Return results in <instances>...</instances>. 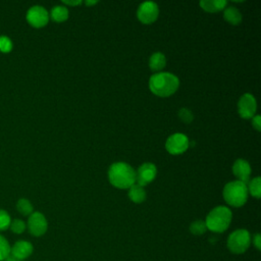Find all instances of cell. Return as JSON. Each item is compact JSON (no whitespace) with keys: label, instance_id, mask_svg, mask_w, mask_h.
Wrapping results in <instances>:
<instances>
[{"label":"cell","instance_id":"cell-5","mask_svg":"<svg viewBox=\"0 0 261 261\" xmlns=\"http://www.w3.org/2000/svg\"><path fill=\"white\" fill-rule=\"evenodd\" d=\"M226 245L230 252L234 254H243L251 245V234L247 229H237L228 236Z\"/></svg>","mask_w":261,"mask_h":261},{"label":"cell","instance_id":"cell-16","mask_svg":"<svg viewBox=\"0 0 261 261\" xmlns=\"http://www.w3.org/2000/svg\"><path fill=\"white\" fill-rule=\"evenodd\" d=\"M223 17L227 22H229L232 25H238L242 21L241 12L239 11V9H237L233 6H228V7L224 8Z\"/></svg>","mask_w":261,"mask_h":261},{"label":"cell","instance_id":"cell-7","mask_svg":"<svg viewBox=\"0 0 261 261\" xmlns=\"http://www.w3.org/2000/svg\"><path fill=\"white\" fill-rule=\"evenodd\" d=\"M27 21L34 28L40 29L45 27L49 21L48 11L40 5H34L27 11Z\"/></svg>","mask_w":261,"mask_h":261},{"label":"cell","instance_id":"cell-21","mask_svg":"<svg viewBox=\"0 0 261 261\" xmlns=\"http://www.w3.org/2000/svg\"><path fill=\"white\" fill-rule=\"evenodd\" d=\"M206 230H207V227H206L205 221L201 220V219L193 221L190 225V231L194 236H201V234L205 233Z\"/></svg>","mask_w":261,"mask_h":261},{"label":"cell","instance_id":"cell-22","mask_svg":"<svg viewBox=\"0 0 261 261\" xmlns=\"http://www.w3.org/2000/svg\"><path fill=\"white\" fill-rule=\"evenodd\" d=\"M10 245L8 241L0 234V261H4L10 255Z\"/></svg>","mask_w":261,"mask_h":261},{"label":"cell","instance_id":"cell-29","mask_svg":"<svg viewBox=\"0 0 261 261\" xmlns=\"http://www.w3.org/2000/svg\"><path fill=\"white\" fill-rule=\"evenodd\" d=\"M63 3L64 4H67V5H79L82 3L81 0H77V1H68V0H63Z\"/></svg>","mask_w":261,"mask_h":261},{"label":"cell","instance_id":"cell-13","mask_svg":"<svg viewBox=\"0 0 261 261\" xmlns=\"http://www.w3.org/2000/svg\"><path fill=\"white\" fill-rule=\"evenodd\" d=\"M232 172L240 181L248 182L251 175V166L247 160L237 159L232 165Z\"/></svg>","mask_w":261,"mask_h":261},{"label":"cell","instance_id":"cell-15","mask_svg":"<svg viewBox=\"0 0 261 261\" xmlns=\"http://www.w3.org/2000/svg\"><path fill=\"white\" fill-rule=\"evenodd\" d=\"M128 198L134 203L140 204L146 199V191L138 184H134L132 187L128 188Z\"/></svg>","mask_w":261,"mask_h":261},{"label":"cell","instance_id":"cell-17","mask_svg":"<svg viewBox=\"0 0 261 261\" xmlns=\"http://www.w3.org/2000/svg\"><path fill=\"white\" fill-rule=\"evenodd\" d=\"M166 64V58L161 52H155L149 59V66L153 71L161 70Z\"/></svg>","mask_w":261,"mask_h":261},{"label":"cell","instance_id":"cell-6","mask_svg":"<svg viewBox=\"0 0 261 261\" xmlns=\"http://www.w3.org/2000/svg\"><path fill=\"white\" fill-rule=\"evenodd\" d=\"M190 147V141L184 134H173L169 136L165 143V148L168 153L172 155H178L184 153Z\"/></svg>","mask_w":261,"mask_h":261},{"label":"cell","instance_id":"cell-4","mask_svg":"<svg viewBox=\"0 0 261 261\" xmlns=\"http://www.w3.org/2000/svg\"><path fill=\"white\" fill-rule=\"evenodd\" d=\"M225 202L233 207L243 206L248 199L247 185L240 180H233L227 182L222 192Z\"/></svg>","mask_w":261,"mask_h":261},{"label":"cell","instance_id":"cell-26","mask_svg":"<svg viewBox=\"0 0 261 261\" xmlns=\"http://www.w3.org/2000/svg\"><path fill=\"white\" fill-rule=\"evenodd\" d=\"M178 117L180 118V120L185 123H191L194 119V115L192 113V111L188 108H180L178 110Z\"/></svg>","mask_w":261,"mask_h":261},{"label":"cell","instance_id":"cell-25","mask_svg":"<svg viewBox=\"0 0 261 261\" xmlns=\"http://www.w3.org/2000/svg\"><path fill=\"white\" fill-rule=\"evenodd\" d=\"M13 44L7 36H0V52L9 53L12 50Z\"/></svg>","mask_w":261,"mask_h":261},{"label":"cell","instance_id":"cell-30","mask_svg":"<svg viewBox=\"0 0 261 261\" xmlns=\"http://www.w3.org/2000/svg\"><path fill=\"white\" fill-rule=\"evenodd\" d=\"M88 6H91V5H94V4H96V3H98L97 1H86L85 2Z\"/></svg>","mask_w":261,"mask_h":261},{"label":"cell","instance_id":"cell-9","mask_svg":"<svg viewBox=\"0 0 261 261\" xmlns=\"http://www.w3.org/2000/svg\"><path fill=\"white\" fill-rule=\"evenodd\" d=\"M159 14L158 5L152 1H146L140 4L137 11V16L139 20L145 24L154 22Z\"/></svg>","mask_w":261,"mask_h":261},{"label":"cell","instance_id":"cell-1","mask_svg":"<svg viewBox=\"0 0 261 261\" xmlns=\"http://www.w3.org/2000/svg\"><path fill=\"white\" fill-rule=\"evenodd\" d=\"M179 86L176 75L170 72L154 73L149 80V88L153 94L159 97H168L175 93Z\"/></svg>","mask_w":261,"mask_h":261},{"label":"cell","instance_id":"cell-20","mask_svg":"<svg viewBox=\"0 0 261 261\" xmlns=\"http://www.w3.org/2000/svg\"><path fill=\"white\" fill-rule=\"evenodd\" d=\"M248 193H250L253 197L259 199L261 197V178L260 176H256L249 181L247 186Z\"/></svg>","mask_w":261,"mask_h":261},{"label":"cell","instance_id":"cell-10","mask_svg":"<svg viewBox=\"0 0 261 261\" xmlns=\"http://www.w3.org/2000/svg\"><path fill=\"white\" fill-rule=\"evenodd\" d=\"M257 109V102L255 97L249 93H245L241 96L238 102V112L241 117L248 119L255 115Z\"/></svg>","mask_w":261,"mask_h":261},{"label":"cell","instance_id":"cell-3","mask_svg":"<svg viewBox=\"0 0 261 261\" xmlns=\"http://www.w3.org/2000/svg\"><path fill=\"white\" fill-rule=\"evenodd\" d=\"M231 218L232 213L228 207L217 206L208 213L205 219V224L207 229L212 232H223L228 228Z\"/></svg>","mask_w":261,"mask_h":261},{"label":"cell","instance_id":"cell-28","mask_svg":"<svg viewBox=\"0 0 261 261\" xmlns=\"http://www.w3.org/2000/svg\"><path fill=\"white\" fill-rule=\"evenodd\" d=\"M253 245L256 247L257 250H261V236L260 233H255L253 237Z\"/></svg>","mask_w":261,"mask_h":261},{"label":"cell","instance_id":"cell-19","mask_svg":"<svg viewBox=\"0 0 261 261\" xmlns=\"http://www.w3.org/2000/svg\"><path fill=\"white\" fill-rule=\"evenodd\" d=\"M16 209L21 215H24V216H30L34 212V207L32 203L24 198H21L17 201Z\"/></svg>","mask_w":261,"mask_h":261},{"label":"cell","instance_id":"cell-14","mask_svg":"<svg viewBox=\"0 0 261 261\" xmlns=\"http://www.w3.org/2000/svg\"><path fill=\"white\" fill-rule=\"evenodd\" d=\"M227 2L225 0H202L200 6L208 12H216L223 10L226 7Z\"/></svg>","mask_w":261,"mask_h":261},{"label":"cell","instance_id":"cell-8","mask_svg":"<svg viewBox=\"0 0 261 261\" xmlns=\"http://www.w3.org/2000/svg\"><path fill=\"white\" fill-rule=\"evenodd\" d=\"M27 226L32 236L41 237L47 231L48 222L44 214H42L39 211H36L29 216Z\"/></svg>","mask_w":261,"mask_h":261},{"label":"cell","instance_id":"cell-12","mask_svg":"<svg viewBox=\"0 0 261 261\" xmlns=\"http://www.w3.org/2000/svg\"><path fill=\"white\" fill-rule=\"evenodd\" d=\"M34 251L33 245L24 240H19L14 243L10 249V254L17 260H24L29 258Z\"/></svg>","mask_w":261,"mask_h":261},{"label":"cell","instance_id":"cell-23","mask_svg":"<svg viewBox=\"0 0 261 261\" xmlns=\"http://www.w3.org/2000/svg\"><path fill=\"white\" fill-rule=\"evenodd\" d=\"M9 228L11 229L12 232H14V233H16V234H20V233H22V232L25 230L27 224H25L24 221H22L21 219L15 218V219L11 220Z\"/></svg>","mask_w":261,"mask_h":261},{"label":"cell","instance_id":"cell-11","mask_svg":"<svg viewBox=\"0 0 261 261\" xmlns=\"http://www.w3.org/2000/svg\"><path fill=\"white\" fill-rule=\"evenodd\" d=\"M157 174V168L156 166L151 162H145L143 163L136 172V182L144 187L148 184H150Z\"/></svg>","mask_w":261,"mask_h":261},{"label":"cell","instance_id":"cell-24","mask_svg":"<svg viewBox=\"0 0 261 261\" xmlns=\"http://www.w3.org/2000/svg\"><path fill=\"white\" fill-rule=\"evenodd\" d=\"M11 222L10 215L7 211L0 209V231H4L7 228H9Z\"/></svg>","mask_w":261,"mask_h":261},{"label":"cell","instance_id":"cell-27","mask_svg":"<svg viewBox=\"0 0 261 261\" xmlns=\"http://www.w3.org/2000/svg\"><path fill=\"white\" fill-rule=\"evenodd\" d=\"M252 125L258 132L261 129V117H260V115H254L252 117Z\"/></svg>","mask_w":261,"mask_h":261},{"label":"cell","instance_id":"cell-2","mask_svg":"<svg viewBox=\"0 0 261 261\" xmlns=\"http://www.w3.org/2000/svg\"><path fill=\"white\" fill-rule=\"evenodd\" d=\"M108 178L118 189H128L136 184V171L125 162H115L108 169Z\"/></svg>","mask_w":261,"mask_h":261},{"label":"cell","instance_id":"cell-18","mask_svg":"<svg viewBox=\"0 0 261 261\" xmlns=\"http://www.w3.org/2000/svg\"><path fill=\"white\" fill-rule=\"evenodd\" d=\"M50 17L56 22H62L68 18V10L64 6H54L50 11Z\"/></svg>","mask_w":261,"mask_h":261}]
</instances>
